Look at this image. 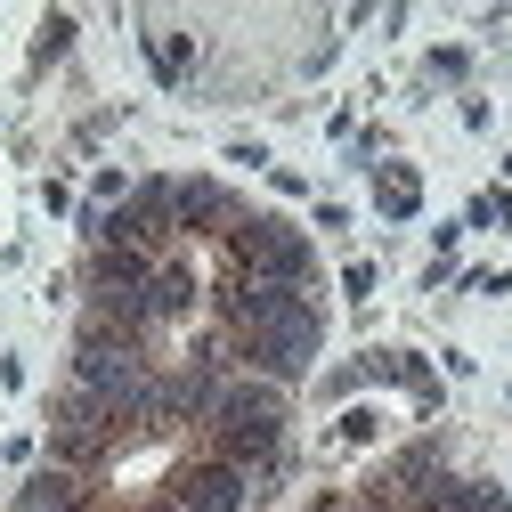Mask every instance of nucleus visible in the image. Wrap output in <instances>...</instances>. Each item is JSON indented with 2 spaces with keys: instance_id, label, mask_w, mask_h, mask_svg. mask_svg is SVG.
Instances as JSON below:
<instances>
[{
  "instance_id": "nucleus-1",
  "label": "nucleus",
  "mask_w": 512,
  "mask_h": 512,
  "mask_svg": "<svg viewBox=\"0 0 512 512\" xmlns=\"http://www.w3.org/2000/svg\"><path fill=\"white\" fill-rule=\"evenodd\" d=\"M228 269L252 277V285H277V293H309V301H317V252H309V236H301L293 220H277V212H252V220L228 236Z\"/></svg>"
},
{
  "instance_id": "nucleus-2",
  "label": "nucleus",
  "mask_w": 512,
  "mask_h": 512,
  "mask_svg": "<svg viewBox=\"0 0 512 512\" xmlns=\"http://www.w3.org/2000/svg\"><path fill=\"white\" fill-rule=\"evenodd\" d=\"M171 212H179V244H204V236H236L244 220H252V204L236 196L228 179H179L171 187Z\"/></svg>"
},
{
  "instance_id": "nucleus-3",
  "label": "nucleus",
  "mask_w": 512,
  "mask_h": 512,
  "mask_svg": "<svg viewBox=\"0 0 512 512\" xmlns=\"http://www.w3.org/2000/svg\"><path fill=\"white\" fill-rule=\"evenodd\" d=\"M252 472H236L228 456H196L171 472V512H244Z\"/></svg>"
},
{
  "instance_id": "nucleus-4",
  "label": "nucleus",
  "mask_w": 512,
  "mask_h": 512,
  "mask_svg": "<svg viewBox=\"0 0 512 512\" xmlns=\"http://www.w3.org/2000/svg\"><path fill=\"white\" fill-rule=\"evenodd\" d=\"M139 41H147V74H155L163 90H187V82H196V41H187L179 25L139 17Z\"/></svg>"
},
{
  "instance_id": "nucleus-5",
  "label": "nucleus",
  "mask_w": 512,
  "mask_h": 512,
  "mask_svg": "<svg viewBox=\"0 0 512 512\" xmlns=\"http://www.w3.org/2000/svg\"><path fill=\"white\" fill-rule=\"evenodd\" d=\"M90 504V488H82V472H33L25 488H17V512H82Z\"/></svg>"
},
{
  "instance_id": "nucleus-6",
  "label": "nucleus",
  "mask_w": 512,
  "mask_h": 512,
  "mask_svg": "<svg viewBox=\"0 0 512 512\" xmlns=\"http://www.w3.org/2000/svg\"><path fill=\"white\" fill-rule=\"evenodd\" d=\"M374 212H382V220H415V212H423L415 163H382V171H374Z\"/></svg>"
},
{
  "instance_id": "nucleus-7",
  "label": "nucleus",
  "mask_w": 512,
  "mask_h": 512,
  "mask_svg": "<svg viewBox=\"0 0 512 512\" xmlns=\"http://www.w3.org/2000/svg\"><path fill=\"white\" fill-rule=\"evenodd\" d=\"M512 220V196H504V187H496V196H472L464 204V228H504Z\"/></svg>"
},
{
  "instance_id": "nucleus-8",
  "label": "nucleus",
  "mask_w": 512,
  "mask_h": 512,
  "mask_svg": "<svg viewBox=\"0 0 512 512\" xmlns=\"http://www.w3.org/2000/svg\"><path fill=\"white\" fill-rule=\"evenodd\" d=\"M464 74H472V49H456V41L431 49V82H464Z\"/></svg>"
},
{
  "instance_id": "nucleus-9",
  "label": "nucleus",
  "mask_w": 512,
  "mask_h": 512,
  "mask_svg": "<svg viewBox=\"0 0 512 512\" xmlns=\"http://www.w3.org/2000/svg\"><path fill=\"white\" fill-rule=\"evenodd\" d=\"M366 439H382V423H374V415H366V407H358V415H342V423H334V447H366Z\"/></svg>"
},
{
  "instance_id": "nucleus-10",
  "label": "nucleus",
  "mask_w": 512,
  "mask_h": 512,
  "mask_svg": "<svg viewBox=\"0 0 512 512\" xmlns=\"http://www.w3.org/2000/svg\"><path fill=\"white\" fill-rule=\"evenodd\" d=\"M358 382H366V366H358V358H342V366H334L326 382H317V399H350Z\"/></svg>"
},
{
  "instance_id": "nucleus-11",
  "label": "nucleus",
  "mask_w": 512,
  "mask_h": 512,
  "mask_svg": "<svg viewBox=\"0 0 512 512\" xmlns=\"http://www.w3.org/2000/svg\"><path fill=\"white\" fill-rule=\"evenodd\" d=\"M342 293L366 301V293H374V261H350V269H342Z\"/></svg>"
},
{
  "instance_id": "nucleus-12",
  "label": "nucleus",
  "mask_w": 512,
  "mask_h": 512,
  "mask_svg": "<svg viewBox=\"0 0 512 512\" xmlns=\"http://www.w3.org/2000/svg\"><path fill=\"white\" fill-rule=\"evenodd\" d=\"M131 512H171V504H131Z\"/></svg>"
}]
</instances>
